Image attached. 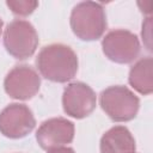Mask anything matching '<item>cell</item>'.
I'll use <instances>...</instances> for the list:
<instances>
[{"mask_svg": "<svg viewBox=\"0 0 153 153\" xmlns=\"http://www.w3.org/2000/svg\"><path fill=\"white\" fill-rule=\"evenodd\" d=\"M36 65L45 79L55 82H66L76 74L78 57L65 44H49L39 51Z\"/></svg>", "mask_w": 153, "mask_h": 153, "instance_id": "6da1fadb", "label": "cell"}, {"mask_svg": "<svg viewBox=\"0 0 153 153\" xmlns=\"http://www.w3.org/2000/svg\"><path fill=\"white\" fill-rule=\"evenodd\" d=\"M71 27L80 39H98L106 29L105 12L102 5L92 1L78 4L71 14Z\"/></svg>", "mask_w": 153, "mask_h": 153, "instance_id": "7a4b0ae2", "label": "cell"}, {"mask_svg": "<svg viewBox=\"0 0 153 153\" xmlns=\"http://www.w3.org/2000/svg\"><path fill=\"white\" fill-rule=\"evenodd\" d=\"M100 105L110 118L126 122L136 116L139 98L124 86H111L102 92Z\"/></svg>", "mask_w": 153, "mask_h": 153, "instance_id": "3957f363", "label": "cell"}, {"mask_svg": "<svg viewBox=\"0 0 153 153\" xmlns=\"http://www.w3.org/2000/svg\"><path fill=\"white\" fill-rule=\"evenodd\" d=\"M4 44L13 57L24 60L36 51L38 36L29 22L17 19L7 25L4 33Z\"/></svg>", "mask_w": 153, "mask_h": 153, "instance_id": "277c9868", "label": "cell"}, {"mask_svg": "<svg viewBox=\"0 0 153 153\" xmlns=\"http://www.w3.org/2000/svg\"><path fill=\"white\" fill-rule=\"evenodd\" d=\"M104 54L114 62L129 63L140 54L137 37L127 30L110 31L102 42Z\"/></svg>", "mask_w": 153, "mask_h": 153, "instance_id": "5b68a950", "label": "cell"}, {"mask_svg": "<svg viewBox=\"0 0 153 153\" xmlns=\"http://www.w3.org/2000/svg\"><path fill=\"white\" fill-rule=\"evenodd\" d=\"M41 79L35 69L26 65L16 66L5 78V91L14 98L26 100L32 98L39 90Z\"/></svg>", "mask_w": 153, "mask_h": 153, "instance_id": "8992f818", "label": "cell"}, {"mask_svg": "<svg viewBox=\"0 0 153 153\" xmlns=\"http://www.w3.org/2000/svg\"><path fill=\"white\" fill-rule=\"evenodd\" d=\"M35 117L24 104H10L0 112V131L11 139L26 136L35 128Z\"/></svg>", "mask_w": 153, "mask_h": 153, "instance_id": "52a82bcc", "label": "cell"}, {"mask_svg": "<svg viewBox=\"0 0 153 153\" xmlns=\"http://www.w3.org/2000/svg\"><path fill=\"white\" fill-rule=\"evenodd\" d=\"M96 93L84 82H72L63 92L62 104L67 115L74 118H84L88 116L96 108Z\"/></svg>", "mask_w": 153, "mask_h": 153, "instance_id": "ba28073f", "label": "cell"}, {"mask_svg": "<svg viewBox=\"0 0 153 153\" xmlns=\"http://www.w3.org/2000/svg\"><path fill=\"white\" fill-rule=\"evenodd\" d=\"M74 137V126L66 118H50L41 124L36 133L39 146L44 149H51L69 143Z\"/></svg>", "mask_w": 153, "mask_h": 153, "instance_id": "9c48e42d", "label": "cell"}, {"mask_svg": "<svg viewBox=\"0 0 153 153\" xmlns=\"http://www.w3.org/2000/svg\"><path fill=\"white\" fill-rule=\"evenodd\" d=\"M102 153H134L135 141L130 131L124 127H114L100 140Z\"/></svg>", "mask_w": 153, "mask_h": 153, "instance_id": "30bf717a", "label": "cell"}, {"mask_svg": "<svg viewBox=\"0 0 153 153\" xmlns=\"http://www.w3.org/2000/svg\"><path fill=\"white\" fill-rule=\"evenodd\" d=\"M152 67H153L152 59L145 57L137 61L129 72L130 85L141 94H149L153 91Z\"/></svg>", "mask_w": 153, "mask_h": 153, "instance_id": "8fae6325", "label": "cell"}, {"mask_svg": "<svg viewBox=\"0 0 153 153\" xmlns=\"http://www.w3.org/2000/svg\"><path fill=\"white\" fill-rule=\"evenodd\" d=\"M7 6L14 14L27 16L38 6L37 1H7Z\"/></svg>", "mask_w": 153, "mask_h": 153, "instance_id": "7c38bea8", "label": "cell"}, {"mask_svg": "<svg viewBox=\"0 0 153 153\" xmlns=\"http://www.w3.org/2000/svg\"><path fill=\"white\" fill-rule=\"evenodd\" d=\"M48 153H74V151L69 147H56V148H51V149H48Z\"/></svg>", "mask_w": 153, "mask_h": 153, "instance_id": "4fadbf2b", "label": "cell"}, {"mask_svg": "<svg viewBox=\"0 0 153 153\" xmlns=\"http://www.w3.org/2000/svg\"><path fill=\"white\" fill-rule=\"evenodd\" d=\"M1 29H2V20L0 19V35H1Z\"/></svg>", "mask_w": 153, "mask_h": 153, "instance_id": "5bb4252c", "label": "cell"}]
</instances>
